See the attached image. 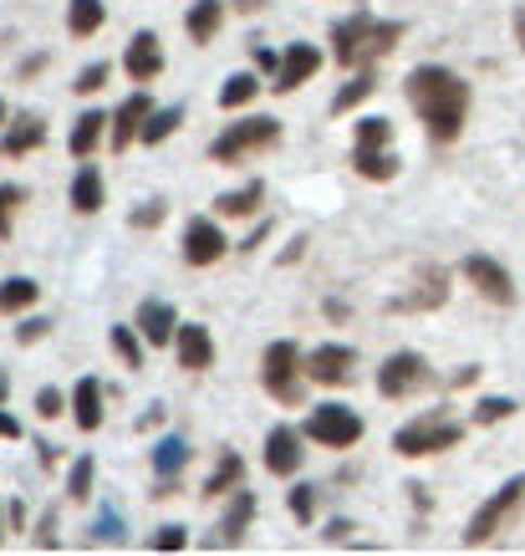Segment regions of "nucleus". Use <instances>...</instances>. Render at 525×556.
I'll list each match as a JSON object with an SVG mask.
<instances>
[{
	"label": "nucleus",
	"mask_w": 525,
	"mask_h": 556,
	"mask_svg": "<svg viewBox=\"0 0 525 556\" xmlns=\"http://www.w3.org/2000/svg\"><path fill=\"white\" fill-rule=\"evenodd\" d=\"M408 102L434 143H454L464 128V113H470V87L444 67H413L408 72Z\"/></svg>",
	"instance_id": "nucleus-1"
},
{
	"label": "nucleus",
	"mask_w": 525,
	"mask_h": 556,
	"mask_svg": "<svg viewBox=\"0 0 525 556\" xmlns=\"http://www.w3.org/2000/svg\"><path fill=\"white\" fill-rule=\"evenodd\" d=\"M398 36H404V21H377L368 11H357V16L332 26V56H337V67H368L383 51L398 47Z\"/></svg>",
	"instance_id": "nucleus-2"
},
{
	"label": "nucleus",
	"mask_w": 525,
	"mask_h": 556,
	"mask_svg": "<svg viewBox=\"0 0 525 556\" xmlns=\"http://www.w3.org/2000/svg\"><path fill=\"white\" fill-rule=\"evenodd\" d=\"M302 368L306 357L296 342H271L266 348V357H260V383H266V393H271L276 404H302Z\"/></svg>",
	"instance_id": "nucleus-3"
},
{
	"label": "nucleus",
	"mask_w": 525,
	"mask_h": 556,
	"mask_svg": "<svg viewBox=\"0 0 525 556\" xmlns=\"http://www.w3.org/2000/svg\"><path fill=\"white\" fill-rule=\"evenodd\" d=\"M281 138V118H245V123H230L215 143H209V159L215 164H240L245 153L255 149H271Z\"/></svg>",
	"instance_id": "nucleus-4"
},
{
	"label": "nucleus",
	"mask_w": 525,
	"mask_h": 556,
	"mask_svg": "<svg viewBox=\"0 0 525 556\" xmlns=\"http://www.w3.org/2000/svg\"><path fill=\"white\" fill-rule=\"evenodd\" d=\"M459 439H464V429H459L454 419H444V414H428V419L404 424V429L393 434V450L413 459V455H439V450H454Z\"/></svg>",
	"instance_id": "nucleus-5"
},
{
	"label": "nucleus",
	"mask_w": 525,
	"mask_h": 556,
	"mask_svg": "<svg viewBox=\"0 0 525 556\" xmlns=\"http://www.w3.org/2000/svg\"><path fill=\"white\" fill-rule=\"evenodd\" d=\"M521 501H525V475H515V480H505V485L495 490L490 501H485V506L475 510V521H470L464 541H470V546H485V541H490L495 531H500V526L510 521V510L521 506Z\"/></svg>",
	"instance_id": "nucleus-6"
},
{
	"label": "nucleus",
	"mask_w": 525,
	"mask_h": 556,
	"mask_svg": "<svg viewBox=\"0 0 525 556\" xmlns=\"http://www.w3.org/2000/svg\"><path fill=\"white\" fill-rule=\"evenodd\" d=\"M306 439H317L326 450H353L357 439H362V419L342 404H322V408H311V419H306Z\"/></svg>",
	"instance_id": "nucleus-7"
},
{
	"label": "nucleus",
	"mask_w": 525,
	"mask_h": 556,
	"mask_svg": "<svg viewBox=\"0 0 525 556\" xmlns=\"http://www.w3.org/2000/svg\"><path fill=\"white\" fill-rule=\"evenodd\" d=\"M428 383V363L419 353H393L383 368H377V393L383 399H408Z\"/></svg>",
	"instance_id": "nucleus-8"
},
{
	"label": "nucleus",
	"mask_w": 525,
	"mask_h": 556,
	"mask_svg": "<svg viewBox=\"0 0 525 556\" xmlns=\"http://www.w3.org/2000/svg\"><path fill=\"white\" fill-rule=\"evenodd\" d=\"M464 281L479 291V296H490V302L510 306L515 302V287H510V270L500 266V261H490V255H470L464 261Z\"/></svg>",
	"instance_id": "nucleus-9"
},
{
	"label": "nucleus",
	"mask_w": 525,
	"mask_h": 556,
	"mask_svg": "<svg viewBox=\"0 0 525 556\" xmlns=\"http://www.w3.org/2000/svg\"><path fill=\"white\" fill-rule=\"evenodd\" d=\"M302 439L306 429H296V424H276L271 434H266V470L271 475H296L302 470Z\"/></svg>",
	"instance_id": "nucleus-10"
},
{
	"label": "nucleus",
	"mask_w": 525,
	"mask_h": 556,
	"mask_svg": "<svg viewBox=\"0 0 525 556\" xmlns=\"http://www.w3.org/2000/svg\"><path fill=\"white\" fill-rule=\"evenodd\" d=\"M353 363H357V353L347 342H322L317 353H306V378H311V383H347V378H353Z\"/></svg>",
	"instance_id": "nucleus-11"
},
{
	"label": "nucleus",
	"mask_w": 525,
	"mask_h": 556,
	"mask_svg": "<svg viewBox=\"0 0 525 556\" xmlns=\"http://www.w3.org/2000/svg\"><path fill=\"white\" fill-rule=\"evenodd\" d=\"M220 255H225L220 225H215L209 215L189 219V225H184V261H189V266H215Z\"/></svg>",
	"instance_id": "nucleus-12"
},
{
	"label": "nucleus",
	"mask_w": 525,
	"mask_h": 556,
	"mask_svg": "<svg viewBox=\"0 0 525 556\" xmlns=\"http://www.w3.org/2000/svg\"><path fill=\"white\" fill-rule=\"evenodd\" d=\"M123 67H128L133 83H153V77L164 72V47H158V36L138 31L133 41H128V51H123Z\"/></svg>",
	"instance_id": "nucleus-13"
},
{
	"label": "nucleus",
	"mask_w": 525,
	"mask_h": 556,
	"mask_svg": "<svg viewBox=\"0 0 525 556\" xmlns=\"http://www.w3.org/2000/svg\"><path fill=\"white\" fill-rule=\"evenodd\" d=\"M174 353H179V368L204 372L209 363H215V338H209V327L184 321V327H179V338H174Z\"/></svg>",
	"instance_id": "nucleus-14"
},
{
	"label": "nucleus",
	"mask_w": 525,
	"mask_h": 556,
	"mask_svg": "<svg viewBox=\"0 0 525 556\" xmlns=\"http://www.w3.org/2000/svg\"><path fill=\"white\" fill-rule=\"evenodd\" d=\"M317 67H322V51L306 47V41H296V47L281 56V72H276V92H296L302 83H311V77H317Z\"/></svg>",
	"instance_id": "nucleus-15"
},
{
	"label": "nucleus",
	"mask_w": 525,
	"mask_h": 556,
	"mask_svg": "<svg viewBox=\"0 0 525 556\" xmlns=\"http://www.w3.org/2000/svg\"><path fill=\"white\" fill-rule=\"evenodd\" d=\"M149 113H153V102L143 98V92H133V98L123 102L118 113H113V149H128L133 138H143V123H149Z\"/></svg>",
	"instance_id": "nucleus-16"
},
{
	"label": "nucleus",
	"mask_w": 525,
	"mask_h": 556,
	"mask_svg": "<svg viewBox=\"0 0 525 556\" xmlns=\"http://www.w3.org/2000/svg\"><path fill=\"white\" fill-rule=\"evenodd\" d=\"M138 332L153 342V348H169L179 338V317H174L169 302H143L138 306Z\"/></svg>",
	"instance_id": "nucleus-17"
},
{
	"label": "nucleus",
	"mask_w": 525,
	"mask_h": 556,
	"mask_svg": "<svg viewBox=\"0 0 525 556\" xmlns=\"http://www.w3.org/2000/svg\"><path fill=\"white\" fill-rule=\"evenodd\" d=\"M184 465H189V444L179 434H169L153 450V470H158V490H153V495H169V480L184 470Z\"/></svg>",
	"instance_id": "nucleus-18"
},
{
	"label": "nucleus",
	"mask_w": 525,
	"mask_h": 556,
	"mask_svg": "<svg viewBox=\"0 0 525 556\" xmlns=\"http://www.w3.org/2000/svg\"><path fill=\"white\" fill-rule=\"evenodd\" d=\"M72 419H77V429H98L102 424V383L98 378H82V383L72 388Z\"/></svg>",
	"instance_id": "nucleus-19"
},
{
	"label": "nucleus",
	"mask_w": 525,
	"mask_h": 556,
	"mask_svg": "<svg viewBox=\"0 0 525 556\" xmlns=\"http://www.w3.org/2000/svg\"><path fill=\"white\" fill-rule=\"evenodd\" d=\"M251 521H255V490H235V501H230V510H225V521H220V531H225L220 541L225 546H240Z\"/></svg>",
	"instance_id": "nucleus-20"
},
{
	"label": "nucleus",
	"mask_w": 525,
	"mask_h": 556,
	"mask_svg": "<svg viewBox=\"0 0 525 556\" xmlns=\"http://www.w3.org/2000/svg\"><path fill=\"white\" fill-rule=\"evenodd\" d=\"M72 210H77V215H98L102 210V174L92 169V164H82L77 179H72Z\"/></svg>",
	"instance_id": "nucleus-21"
},
{
	"label": "nucleus",
	"mask_w": 525,
	"mask_h": 556,
	"mask_svg": "<svg viewBox=\"0 0 525 556\" xmlns=\"http://www.w3.org/2000/svg\"><path fill=\"white\" fill-rule=\"evenodd\" d=\"M47 143V123L41 118H21L11 134L0 138V153H11V159H21V153H31V149H41Z\"/></svg>",
	"instance_id": "nucleus-22"
},
{
	"label": "nucleus",
	"mask_w": 525,
	"mask_h": 556,
	"mask_svg": "<svg viewBox=\"0 0 525 556\" xmlns=\"http://www.w3.org/2000/svg\"><path fill=\"white\" fill-rule=\"evenodd\" d=\"M102 113L92 108V113H82V118L72 123V138H67V149H72V159H92V149H98V138H102Z\"/></svg>",
	"instance_id": "nucleus-23"
},
{
	"label": "nucleus",
	"mask_w": 525,
	"mask_h": 556,
	"mask_svg": "<svg viewBox=\"0 0 525 556\" xmlns=\"http://www.w3.org/2000/svg\"><path fill=\"white\" fill-rule=\"evenodd\" d=\"M260 200H266V185H260V179H251V185H240V189H230V194H220V200H215V210H220V215H255V210H260Z\"/></svg>",
	"instance_id": "nucleus-24"
},
{
	"label": "nucleus",
	"mask_w": 525,
	"mask_h": 556,
	"mask_svg": "<svg viewBox=\"0 0 525 556\" xmlns=\"http://www.w3.org/2000/svg\"><path fill=\"white\" fill-rule=\"evenodd\" d=\"M220 21H225V5L220 0H194V11H189V36L194 41H215V31H220Z\"/></svg>",
	"instance_id": "nucleus-25"
},
{
	"label": "nucleus",
	"mask_w": 525,
	"mask_h": 556,
	"mask_svg": "<svg viewBox=\"0 0 525 556\" xmlns=\"http://www.w3.org/2000/svg\"><path fill=\"white\" fill-rule=\"evenodd\" d=\"M102 21H107L102 0H72V5H67V26H72V36H92V31H102Z\"/></svg>",
	"instance_id": "nucleus-26"
},
{
	"label": "nucleus",
	"mask_w": 525,
	"mask_h": 556,
	"mask_svg": "<svg viewBox=\"0 0 525 556\" xmlns=\"http://www.w3.org/2000/svg\"><path fill=\"white\" fill-rule=\"evenodd\" d=\"M240 480H245V465H240V455H225L220 465H215V475L204 480V495L215 501V495H230V490H240Z\"/></svg>",
	"instance_id": "nucleus-27"
},
{
	"label": "nucleus",
	"mask_w": 525,
	"mask_h": 556,
	"mask_svg": "<svg viewBox=\"0 0 525 556\" xmlns=\"http://www.w3.org/2000/svg\"><path fill=\"white\" fill-rule=\"evenodd\" d=\"M353 164L362 179H393V174H398V159L383 149H353Z\"/></svg>",
	"instance_id": "nucleus-28"
},
{
	"label": "nucleus",
	"mask_w": 525,
	"mask_h": 556,
	"mask_svg": "<svg viewBox=\"0 0 525 556\" xmlns=\"http://www.w3.org/2000/svg\"><path fill=\"white\" fill-rule=\"evenodd\" d=\"M36 296H41V287H36L31 276H11V281L0 287V312H26Z\"/></svg>",
	"instance_id": "nucleus-29"
},
{
	"label": "nucleus",
	"mask_w": 525,
	"mask_h": 556,
	"mask_svg": "<svg viewBox=\"0 0 525 556\" xmlns=\"http://www.w3.org/2000/svg\"><path fill=\"white\" fill-rule=\"evenodd\" d=\"M255 92H260V83H255V72H235L230 83L220 87V108H245V102H255Z\"/></svg>",
	"instance_id": "nucleus-30"
},
{
	"label": "nucleus",
	"mask_w": 525,
	"mask_h": 556,
	"mask_svg": "<svg viewBox=\"0 0 525 556\" xmlns=\"http://www.w3.org/2000/svg\"><path fill=\"white\" fill-rule=\"evenodd\" d=\"M179 123H184V108H164V113H149V123H143V143H164V138H169Z\"/></svg>",
	"instance_id": "nucleus-31"
},
{
	"label": "nucleus",
	"mask_w": 525,
	"mask_h": 556,
	"mask_svg": "<svg viewBox=\"0 0 525 556\" xmlns=\"http://www.w3.org/2000/svg\"><path fill=\"white\" fill-rule=\"evenodd\" d=\"M113 353L128 363V368H143V338L133 327H113Z\"/></svg>",
	"instance_id": "nucleus-32"
},
{
	"label": "nucleus",
	"mask_w": 525,
	"mask_h": 556,
	"mask_svg": "<svg viewBox=\"0 0 525 556\" xmlns=\"http://www.w3.org/2000/svg\"><path fill=\"white\" fill-rule=\"evenodd\" d=\"M92 480H98V465H92V455H82L67 475V495L72 501H87V495H92Z\"/></svg>",
	"instance_id": "nucleus-33"
},
{
	"label": "nucleus",
	"mask_w": 525,
	"mask_h": 556,
	"mask_svg": "<svg viewBox=\"0 0 525 556\" xmlns=\"http://www.w3.org/2000/svg\"><path fill=\"white\" fill-rule=\"evenodd\" d=\"M393 123L388 118H362L357 123V149H388Z\"/></svg>",
	"instance_id": "nucleus-34"
},
{
	"label": "nucleus",
	"mask_w": 525,
	"mask_h": 556,
	"mask_svg": "<svg viewBox=\"0 0 525 556\" xmlns=\"http://www.w3.org/2000/svg\"><path fill=\"white\" fill-rule=\"evenodd\" d=\"M373 77H368V72H362V77H353V83H347V87H342V92H337V102H332V113H347V108H357V102H362V98H368V92H373Z\"/></svg>",
	"instance_id": "nucleus-35"
},
{
	"label": "nucleus",
	"mask_w": 525,
	"mask_h": 556,
	"mask_svg": "<svg viewBox=\"0 0 525 556\" xmlns=\"http://www.w3.org/2000/svg\"><path fill=\"white\" fill-rule=\"evenodd\" d=\"M21 200H26V189L21 185H0V240L11 236V210H16Z\"/></svg>",
	"instance_id": "nucleus-36"
},
{
	"label": "nucleus",
	"mask_w": 525,
	"mask_h": 556,
	"mask_svg": "<svg viewBox=\"0 0 525 556\" xmlns=\"http://www.w3.org/2000/svg\"><path fill=\"white\" fill-rule=\"evenodd\" d=\"M286 506H291V516H296V521H311V510H317V490H311V485H296L286 495Z\"/></svg>",
	"instance_id": "nucleus-37"
},
{
	"label": "nucleus",
	"mask_w": 525,
	"mask_h": 556,
	"mask_svg": "<svg viewBox=\"0 0 525 556\" xmlns=\"http://www.w3.org/2000/svg\"><path fill=\"white\" fill-rule=\"evenodd\" d=\"M77 92H82V98H92V92H102V87H107V62H92V67H82V77H77Z\"/></svg>",
	"instance_id": "nucleus-38"
},
{
	"label": "nucleus",
	"mask_w": 525,
	"mask_h": 556,
	"mask_svg": "<svg viewBox=\"0 0 525 556\" xmlns=\"http://www.w3.org/2000/svg\"><path fill=\"white\" fill-rule=\"evenodd\" d=\"M184 526H158V536H153V552H184Z\"/></svg>",
	"instance_id": "nucleus-39"
},
{
	"label": "nucleus",
	"mask_w": 525,
	"mask_h": 556,
	"mask_svg": "<svg viewBox=\"0 0 525 556\" xmlns=\"http://www.w3.org/2000/svg\"><path fill=\"white\" fill-rule=\"evenodd\" d=\"M505 414H515L510 399H485V404L475 408V424H495V419H505Z\"/></svg>",
	"instance_id": "nucleus-40"
},
{
	"label": "nucleus",
	"mask_w": 525,
	"mask_h": 556,
	"mask_svg": "<svg viewBox=\"0 0 525 556\" xmlns=\"http://www.w3.org/2000/svg\"><path fill=\"white\" fill-rule=\"evenodd\" d=\"M62 408H67V399H62L56 388H41V393H36V414H41V419H56Z\"/></svg>",
	"instance_id": "nucleus-41"
},
{
	"label": "nucleus",
	"mask_w": 525,
	"mask_h": 556,
	"mask_svg": "<svg viewBox=\"0 0 525 556\" xmlns=\"http://www.w3.org/2000/svg\"><path fill=\"white\" fill-rule=\"evenodd\" d=\"M158 219H164V200H149L138 215H128V225H133V230H153Z\"/></svg>",
	"instance_id": "nucleus-42"
},
{
	"label": "nucleus",
	"mask_w": 525,
	"mask_h": 556,
	"mask_svg": "<svg viewBox=\"0 0 525 556\" xmlns=\"http://www.w3.org/2000/svg\"><path fill=\"white\" fill-rule=\"evenodd\" d=\"M36 546H56V516H41V526H36Z\"/></svg>",
	"instance_id": "nucleus-43"
},
{
	"label": "nucleus",
	"mask_w": 525,
	"mask_h": 556,
	"mask_svg": "<svg viewBox=\"0 0 525 556\" xmlns=\"http://www.w3.org/2000/svg\"><path fill=\"white\" fill-rule=\"evenodd\" d=\"M255 67H260V72H281V56H276V51H266V47H255Z\"/></svg>",
	"instance_id": "nucleus-44"
},
{
	"label": "nucleus",
	"mask_w": 525,
	"mask_h": 556,
	"mask_svg": "<svg viewBox=\"0 0 525 556\" xmlns=\"http://www.w3.org/2000/svg\"><path fill=\"white\" fill-rule=\"evenodd\" d=\"M51 332V321H26V327H21V342H36V338H47Z\"/></svg>",
	"instance_id": "nucleus-45"
},
{
	"label": "nucleus",
	"mask_w": 525,
	"mask_h": 556,
	"mask_svg": "<svg viewBox=\"0 0 525 556\" xmlns=\"http://www.w3.org/2000/svg\"><path fill=\"white\" fill-rule=\"evenodd\" d=\"M98 536H102V541H118V516H113V510H107V516H102Z\"/></svg>",
	"instance_id": "nucleus-46"
},
{
	"label": "nucleus",
	"mask_w": 525,
	"mask_h": 556,
	"mask_svg": "<svg viewBox=\"0 0 525 556\" xmlns=\"http://www.w3.org/2000/svg\"><path fill=\"white\" fill-rule=\"evenodd\" d=\"M0 439H21V424L11 414H0Z\"/></svg>",
	"instance_id": "nucleus-47"
},
{
	"label": "nucleus",
	"mask_w": 525,
	"mask_h": 556,
	"mask_svg": "<svg viewBox=\"0 0 525 556\" xmlns=\"http://www.w3.org/2000/svg\"><path fill=\"white\" fill-rule=\"evenodd\" d=\"M326 536H332V541H347V536H353V521H332V526H326Z\"/></svg>",
	"instance_id": "nucleus-48"
},
{
	"label": "nucleus",
	"mask_w": 525,
	"mask_h": 556,
	"mask_svg": "<svg viewBox=\"0 0 525 556\" xmlns=\"http://www.w3.org/2000/svg\"><path fill=\"white\" fill-rule=\"evenodd\" d=\"M260 5H266V0H235V11H245V16H251V11H260Z\"/></svg>",
	"instance_id": "nucleus-49"
},
{
	"label": "nucleus",
	"mask_w": 525,
	"mask_h": 556,
	"mask_svg": "<svg viewBox=\"0 0 525 556\" xmlns=\"http://www.w3.org/2000/svg\"><path fill=\"white\" fill-rule=\"evenodd\" d=\"M515 36H521V47H525V5L515 11Z\"/></svg>",
	"instance_id": "nucleus-50"
},
{
	"label": "nucleus",
	"mask_w": 525,
	"mask_h": 556,
	"mask_svg": "<svg viewBox=\"0 0 525 556\" xmlns=\"http://www.w3.org/2000/svg\"><path fill=\"white\" fill-rule=\"evenodd\" d=\"M5 399H11V383H5V372H0V404H5Z\"/></svg>",
	"instance_id": "nucleus-51"
},
{
	"label": "nucleus",
	"mask_w": 525,
	"mask_h": 556,
	"mask_svg": "<svg viewBox=\"0 0 525 556\" xmlns=\"http://www.w3.org/2000/svg\"><path fill=\"white\" fill-rule=\"evenodd\" d=\"M0 123H5V102H0Z\"/></svg>",
	"instance_id": "nucleus-52"
}]
</instances>
